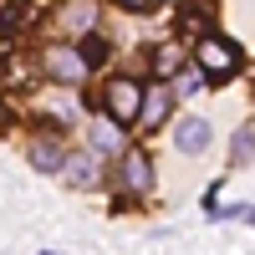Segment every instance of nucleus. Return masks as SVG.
Wrapping results in <instances>:
<instances>
[{
    "label": "nucleus",
    "instance_id": "f257e3e1",
    "mask_svg": "<svg viewBox=\"0 0 255 255\" xmlns=\"http://www.w3.org/2000/svg\"><path fill=\"white\" fill-rule=\"evenodd\" d=\"M41 67H46V77L61 82V87H77V82L92 72V67H87V56L72 51V46H46V51H41Z\"/></svg>",
    "mask_w": 255,
    "mask_h": 255
},
{
    "label": "nucleus",
    "instance_id": "f03ea898",
    "mask_svg": "<svg viewBox=\"0 0 255 255\" xmlns=\"http://www.w3.org/2000/svg\"><path fill=\"white\" fill-rule=\"evenodd\" d=\"M138 102H143V87H138V82L133 77H113L108 82V92H102V108H108L113 113V123H138Z\"/></svg>",
    "mask_w": 255,
    "mask_h": 255
},
{
    "label": "nucleus",
    "instance_id": "7ed1b4c3",
    "mask_svg": "<svg viewBox=\"0 0 255 255\" xmlns=\"http://www.w3.org/2000/svg\"><path fill=\"white\" fill-rule=\"evenodd\" d=\"M194 56H199V72L204 77H230L240 67V51L230 46V41H220V36H204L199 46H194Z\"/></svg>",
    "mask_w": 255,
    "mask_h": 255
},
{
    "label": "nucleus",
    "instance_id": "20e7f679",
    "mask_svg": "<svg viewBox=\"0 0 255 255\" xmlns=\"http://www.w3.org/2000/svg\"><path fill=\"white\" fill-rule=\"evenodd\" d=\"M174 143H179V153H204V148H209V123L204 118H184Z\"/></svg>",
    "mask_w": 255,
    "mask_h": 255
},
{
    "label": "nucleus",
    "instance_id": "39448f33",
    "mask_svg": "<svg viewBox=\"0 0 255 255\" xmlns=\"http://www.w3.org/2000/svg\"><path fill=\"white\" fill-rule=\"evenodd\" d=\"M56 20H61V31H92V20H97V0H67Z\"/></svg>",
    "mask_w": 255,
    "mask_h": 255
},
{
    "label": "nucleus",
    "instance_id": "423d86ee",
    "mask_svg": "<svg viewBox=\"0 0 255 255\" xmlns=\"http://www.w3.org/2000/svg\"><path fill=\"white\" fill-rule=\"evenodd\" d=\"M123 184L133 189V194H148V189H153V163L143 153H128L123 158Z\"/></svg>",
    "mask_w": 255,
    "mask_h": 255
},
{
    "label": "nucleus",
    "instance_id": "0eeeda50",
    "mask_svg": "<svg viewBox=\"0 0 255 255\" xmlns=\"http://www.w3.org/2000/svg\"><path fill=\"white\" fill-rule=\"evenodd\" d=\"M61 158H67V148H61L56 138H36L31 143V168H41V174H56Z\"/></svg>",
    "mask_w": 255,
    "mask_h": 255
},
{
    "label": "nucleus",
    "instance_id": "6e6552de",
    "mask_svg": "<svg viewBox=\"0 0 255 255\" xmlns=\"http://www.w3.org/2000/svg\"><path fill=\"white\" fill-rule=\"evenodd\" d=\"M61 168H67L72 189H92V184H97V158H92V153H72V158H61Z\"/></svg>",
    "mask_w": 255,
    "mask_h": 255
},
{
    "label": "nucleus",
    "instance_id": "1a4fd4ad",
    "mask_svg": "<svg viewBox=\"0 0 255 255\" xmlns=\"http://www.w3.org/2000/svg\"><path fill=\"white\" fill-rule=\"evenodd\" d=\"M168 108H174V92L153 82V92H143V102H138V118H148V123H163V118H168Z\"/></svg>",
    "mask_w": 255,
    "mask_h": 255
},
{
    "label": "nucleus",
    "instance_id": "9d476101",
    "mask_svg": "<svg viewBox=\"0 0 255 255\" xmlns=\"http://www.w3.org/2000/svg\"><path fill=\"white\" fill-rule=\"evenodd\" d=\"M184 67V46H158L153 51V77H174Z\"/></svg>",
    "mask_w": 255,
    "mask_h": 255
},
{
    "label": "nucleus",
    "instance_id": "9b49d317",
    "mask_svg": "<svg viewBox=\"0 0 255 255\" xmlns=\"http://www.w3.org/2000/svg\"><path fill=\"white\" fill-rule=\"evenodd\" d=\"M250 148H255V133H250V123L235 133V148H230V163L235 168H250Z\"/></svg>",
    "mask_w": 255,
    "mask_h": 255
},
{
    "label": "nucleus",
    "instance_id": "f8f14e48",
    "mask_svg": "<svg viewBox=\"0 0 255 255\" xmlns=\"http://www.w3.org/2000/svg\"><path fill=\"white\" fill-rule=\"evenodd\" d=\"M92 138H97V153H123V123H118V128H113V123L97 128Z\"/></svg>",
    "mask_w": 255,
    "mask_h": 255
},
{
    "label": "nucleus",
    "instance_id": "ddd939ff",
    "mask_svg": "<svg viewBox=\"0 0 255 255\" xmlns=\"http://www.w3.org/2000/svg\"><path fill=\"white\" fill-rule=\"evenodd\" d=\"M82 56H87V67H97V61L108 56V41H97V36H87V41H82Z\"/></svg>",
    "mask_w": 255,
    "mask_h": 255
},
{
    "label": "nucleus",
    "instance_id": "4468645a",
    "mask_svg": "<svg viewBox=\"0 0 255 255\" xmlns=\"http://www.w3.org/2000/svg\"><path fill=\"white\" fill-rule=\"evenodd\" d=\"M204 82H209L204 72H189V77H184V87H179V92H199V87H204Z\"/></svg>",
    "mask_w": 255,
    "mask_h": 255
},
{
    "label": "nucleus",
    "instance_id": "2eb2a0df",
    "mask_svg": "<svg viewBox=\"0 0 255 255\" xmlns=\"http://www.w3.org/2000/svg\"><path fill=\"white\" fill-rule=\"evenodd\" d=\"M123 5H128V10H148V0H123Z\"/></svg>",
    "mask_w": 255,
    "mask_h": 255
}]
</instances>
